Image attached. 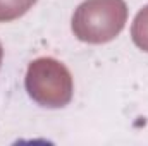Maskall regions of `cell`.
<instances>
[{"instance_id": "obj_1", "label": "cell", "mask_w": 148, "mask_h": 146, "mask_svg": "<svg viewBox=\"0 0 148 146\" xmlns=\"http://www.w3.org/2000/svg\"><path fill=\"white\" fill-rule=\"evenodd\" d=\"M127 19L124 0H86L73 16V31L81 41L107 43L121 33Z\"/></svg>"}, {"instance_id": "obj_2", "label": "cell", "mask_w": 148, "mask_h": 146, "mask_svg": "<svg viewBox=\"0 0 148 146\" xmlns=\"http://www.w3.org/2000/svg\"><path fill=\"white\" fill-rule=\"evenodd\" d=\"M26 89L41 107L60 108L66 107L73 98V79L60 62L43 57L29 64L26 74Z\"/></svg>"}, {"instance_id": "obj_3", "label": "cell", "mask_w": 148, "mask_h": 146, "mask_svg": "<svg viewBox=\"0 0 148 146\" xmlns=\"http://www.w3.org/2000/svg\"><path fill=\"white\" fill-rule=\"evenodd\" d=\"M36 0H0V23L14 21L26 14Z\"/></svg>"}, {"instance_id": "obj_4", "label": "cell", "mask_w": 148, "mask_h": 146, "mask_svg": "<svg viewBox=\"0 0 148 146\" xmlns=\"http://www.w3.org/2000/svg\"><path fill=\"white\" fill-rule=\"evenodd\" d=\"M131 36H133V41L136 43V46L148 52V5L143 10H140L138 16L134 17Z\"/></svg>"}, {"instance_id": "obj_5", "label": "cell", "mask_w": 148, "mask_h": 146, "mask_svg": "<svg viewBox=\"0 0 148 146\" xmlns=\"http://www.w3.org/2000/svg\"><path fill=\"white\" fill-rule=\"evenodd\" d=\"M0 62H2V45H0Z\"/></svg>"}]
</instances>
